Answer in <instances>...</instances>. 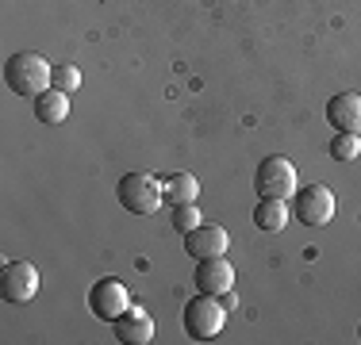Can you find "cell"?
Segmentation results:
<instances>
[{
	"mask_svg": "<svg viewBox=\"0 0 361 345\" xmlns=\"http://www.w3.org/2000/svg\"><path fill=\"white\" fill-rule=\"evenodd\" d=\"M231 249V234L219 227V222H200L196 230L185 234V253L204 261V257H223Z\"/></svg>",
	"mask_w": 361,
	"mask_h": 345,
	"instance_id": "8",
	"label": "cell"
},
{
	"mask_svg": "<svg viewBox=\"0 0 361 345\" xmlns=\"http://www.w3.org/2000/svg\"><path fill=\"white\" fill-rule=\"evenodd\" d=\"M4 84L16 96H39L54 84V65L35 50H20L4 62Z\"/></svg>",
	"mask_w": 361,
	"mask_h": 345,
	"instance_id": "1",
	"label": "cell"
},
{
	"mask_svg": "<svg viewBox=\"0 0 361 345\" xmlns=\"http://www.w3.org/2000/svg\"><path fill=\"white\" fill-rule=\"evenodd\" d=\"M196 196H200V184H196L192 172H173V177H166V200L169 203H196Z\"/></svg>",
	"mask_w": 361,
	"mask_h": 345,
	"instance_id": "14",
	"label": "cell"
},
{
	"mask_svg": "<svg viewBox=\"0 0 361 345\" xmlns=\"http://www.w3.org/2000/svg\"><path fill=\"white\" fill-rule=\"evenodd\" d=\"M292 215L304 227H326L334 219V192L326 184H304L292 196Z\"/></svg>",
	"mask_w": 361,
	"mask_h": 345,
	"instance_id": "5",
	"label": "cell"
},
{
	"mask_svg": "<svg viewBox=\"0 0 361 345\" xmlns=\"http://www.w3.org/2000/svg\"><path fill=\"white\" fill-rule=\"evenodd\" d=\"M254 188H257V196H277V200H288V196H296V188H300L296 165H292L288 158H277V153L265 158V161H257Z\"/></svg>",
	"mask_w": 361,
	"mask_h": 345,
	"instance_id": "4",
	"label": "cell"
},
{
	"mask_svg": "<svg viewBox=\"0 0 361 345\" xmlns=\"http://www.w3.org/2000/svg\"><path fill=\"white\" fill-rule=\"evenodd\" d=\"M111 330H116V338L119 341H127V345H150L154 341V318L146 315L142 307H127L123 315L111 322Z\"/></svg>",
	"mask_w": 361,
	"mask_h": 345,
	"instance_id": "11",
	"label": "cell"
},
{
	"mask_svg": "<svg viewBox=\"0 0 361 345\" xmlns=\"http://www.w3.org/2000/svg\"><path fill=\"white\" fill-rule=\"evenodd\" d=\"M116 196H119V203H123V211L154 215L161 207V200H166V180L150 177V172H127V177H119Z\"/></svg>",
	"mask_w": 361,
	"mask_h": 345,
	"instance_id": "3",
	"label": "cell"
},
{
	"mask_svg": "<svg viewBox=\"0 0 361 345\" xmlns=\"http://www.w3.org/2000/svg\"><path fill=\"white\" fill-rule=\"evenodd\" d=\"M39 291V269L31 261H4L0 265V299L4 303H27Z\"/></svg>",
	"mask_w": 361,
	"mask_h": 345,
	"instance_id": "7",
	"label": "cell"
},
{
	"mask_svg": "<svg viewBox=\"0 0 361 345\" xmlns=\"http://www.w3.org/2000/svg\"><path fill=\"white\" fill-rule=\"evenodd\" d=\"M127 307H131V291H127L123 280H116V276H100L89 288V310L100 322H116Z\"/></svg>",
	"mask_w": 361,
	"mask_h": 345,
	"instance_id": "6",
	"label": "cell"
},
{
	"mask_svg": "<svg viewBox=\"0 0 361 345\" xmlns=\"http://www.w3.org/2000/svg\"><path fill=\"white\" fill-rule=\"evenodd\" d=\"M219 303L227 307V310H235V307H238V296H235V288H227V291H223V296H219Z\"/></svg>",
	"mask_w": 361,
	"mask_h": 345,
	"instance_id": "18",
	"label": "cell"
},
{
	"mask_svg": "<svg viewBox=\"0 0 361 345\" xmlns=\"http://www.w3.org/2000/svg\"><path fill=\"white\" fill-rule=\"evenodd\" d=\"M227 315L231 310L219 303V296H196L185 303V315H180V322H185V334L192 341H212L223 334V326H227Z\"/></svg>",
	"mask_w": 361,
	"mask_h": 345,
	"instance_id": "2",
	"label": "cell"
},
{
	"mask_svg": "<svg viewBox=\"0 0 361 345\" xmlns=\"http://www.w3.org/2000/svg\"><path fill=\"white\" fill-rule=\"evenodd\" d=\"M326 123L334 131H346V134H361V96L357 92H334L326 100Z\"/></svg>",
	"mask_w": 361,
	"mask_h": 345,
	"instance_id": "10",
	"label": "cell"
},
{
	"mask_svg": "<svg viewBox=\"0 0 361 345\" xmlns=\"http://www.w3.org/2000/svg\"><path fill=\"white\" fill-rule=\"evenodd\" d=\"M331 158L334 161H357L361 158V134L334 131V138H331Z\"/></svg>",
	"mask_w": 361,
	"mask_h": 345,
	"instance_id": "15",
	"label": "cell"
},
{
	"mask_svg": "<svg viewBox=\"0 0 361 345\" xmlns=\"http://www.w3.org/2000/svg\"><path fill=\"white\" fill-rule=\"evenodd\" d=\"M192 280H196V288H200L204 296H223L227 288H235V265L227 261V253L223 257H204V261H196Z\"/></svg>",
	"mask_w": 361,
	"mask_h": 345,
	"instance_id": "9",
	"label": "cell"
},
{
	"mask_svg": "<svg viewBox=\"0 0 361 345\" xmlns=\"http://www.w3.org/2000/svg\"><path fill=\"white\" fill-rule=\"evenodd\" d=\"M54 89H62V92H77V89H81V69H77L73 62L54 65Z\"/></svg>",
	"mask_w": 361,
	"mask_h": 345,
	"instance_id": "17",
	"label": "cell"
},
{
	"mask_svg": "<svg viewBox=\"0 0 361 345\" xmlns=\"http://www.w3.org/2000/svg\"><path fill=\"white\" fill-rule=\"evenodd\" d=\"M357 338H361V322H357Z\"/></svg>",
	"mask_w": 361,
	"mask_h": 345,
	"instance_id": "19",
	"label": "cell"
},
{
	"mask_svg": "<svg viewBox=\"0 0 361 345\" xmlns=\"http://www.w3.org/2000/svg\"><path fill=\"white\" fill-rule=\"evenodd\" d=\"M292 219V207L288 200H277V196H262L254 207V227L265 230V234H281Z\"/></svg>",
	"mask_w": 361,
	"mask_h": 345,
	"instance_id": "12",
	"label": "cell"
},
{
	"mask_svg": "<svg viewBox=\"0 0 361 345\" xmlns=\"http://www.w3.org/2000/svg\"><path fill=\"white\" fill-rule=\"evenodd\" d=\"M200 222H204V215H200V207H196V203H177V207H173V227L180 230V234L196 230Z\"/></svg>",
	"mask_w": 361,
	"mask_h": 345,
	"instance_id": "16",
	"label": "cell"
},
{
	"mask_svg": "<svg viewBox=\"0 0 361 345\" xmlns=\"http://www.w3.org/2000/svg\"><path fill=\"white\" fill-rule=\"evenodd\" d=\"M35 119H39V123H47V127L66 123V119H70V92L54 89V84H50L47 92H39V96H35Z\"/></svg>",
	"mask_w": 361,
	"mask_h": 345,
	"instance_id": "13",
	"label": "cell"
}]
</instances>
